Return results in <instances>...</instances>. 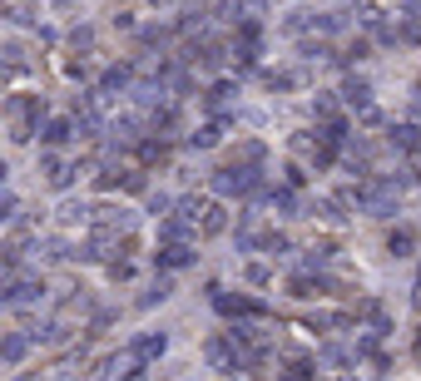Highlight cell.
<instances>
[{
	"instance_id": "1",
	"label": "cell",
	"mask_w": 421,
	"mask_h": 381,
	"mask_svg": "<svg viewBox=\"0 0 421 381\" xmlns=\"http://www.w3.org/2000/svg\"><path fill=\"white\" fill-rule=\"evenodd\" d=\"M10 208H15V198H0V218H10Z\"/></svg>"
}]
</instances>
